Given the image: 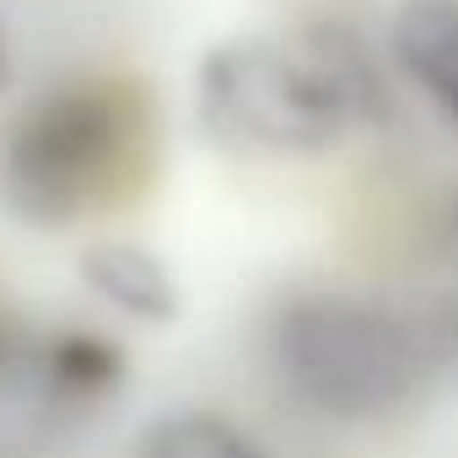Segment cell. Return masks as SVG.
<instances>
[{"label": "cell", "instance_id": "obj_2", "mask_svg": "<svg viewBox=\"0 0 458 458\" xmlns=\"http://www.w3.org/2000/svg\"><path fill=\"white\" fill-rule=\"evenodd\" d=\"M151 162V114L130 81H65L0 140V194L28 226H71L119 205Z\"/></svg>", "mask_w": 458, "mask_h": 458}, {"label": "cell", "instance_id": "obj_5", "mask_svg": "<svg viewBox=\"0 0 458 458\" xmlns=\"http://www.w3.org/2000/svg\"><path fill=\"white\" fill-rule=\"evenodd\" d=\"M388 44L404 81L458 130V0H404Z\"/></svg>", "mask_w": 458, "mask_h": 458}, {"label": "cell", "instance_id": "obj_6", "mask_svg": "<svg viewBox=\"0 0 458 458\" xmlns=\"http://www.w3.org/2000/svg\"><path fill=\"white\" fill-rule=\"evenodd\" d=\"M135 458H270L238 420L216 410H167L135 437Z\"/></svg>", "mask_w": 458, "mask_h": 458}, {"label": "cell", "instance_id": "obj_9", "mask_svg": "<svg viewBox=\"0 0 458 458\" xmlns=\"http://www.w3.org/2000/svg\"><path fill=\"white\" fill-rule=\"evenodd\" d=\"M0 87H6V38H0Z\"/></svg>", "mask_w": 458, "mask_h": 458}, {"label": "cell", "instance_id": "obj_3", "mask_svg": "<svg viewBox=\"0 0 458 458\" xmlns=\"http://www.w3.org/2000/svg\"><path fill=\"white\" fill-rule=\"evenodd\" d=\"M281 383L324 420H383L426 383V345L394 308L356 292H297L270 324Z\"/></svg>", "mask_w": 458, "mask_h": 458}, {"label": "cell", "instance_id": "obj_1", "mask_svg": "<svg viewBox=\"0 0 458 458\" xmlns=\"http://www.w3.org/2000/svg\"><path fill=\"white\" fill-rule=\"evenodd\" d=\"M372 108H383L377 71L340 28L238 33L194 65V119L221 151L329 157L361 119H377Z\"/></svg>", "mask_w": 458, "mask_h": 458}, {"label": "cell", "instance_id": "obj_4", "mask_svg": "<svg viewBox=\"0 0 458 458\" xmlns=\"http://www.w3.org/2000/svg\"><path fill=\"white\" fill-rule=\"evenodd\" d=\"M81 281L98 302H108L119 318L146 324V329H167L183 313V286H178L173 265L135 238L92 243L81 254Z\"/></svg>", "mask_w": 458, "mask_h": 458}, {"label": "cell", "instance_id": "obj_7", "mask_svg": "<svg viewBox=\"0 0 458 458\" xmlns=\"http://www.w3.org/2000/svg\"><path fill=\"white\" fill-rule=\"evenodd\" d=\"M44 372L65 399H103L124 383V351L103 335L71 329L44 351Z\"/></svg>", "mask_w": 458, "mask_h": 458}, {"label": "cell", "instance_id": "obj_10", "mask_svg": "<svg viewBox=\"0 0 458 458\" xmlns=\"http://www.w3.org/2000/svg\"><path fill=\"white\" fill-rule=\"evenodd\" d=\"M453 221H458V216H453Z\"/></svg>", "mask_w": 458, "mask_h": 458}, {"label": "cell", "instance_id": "obj_8", "mask_svg": "<svg viewBox=\"0 0 458 458\" xmlns=\"http://www.w3.org/2000/svg\"><path fill=\"white\" fill-rule=\"evenodd\" d=\"M6 356H12V329H6V318H0V367H6Z\"/></svg>", "mask_w": 458, "mask_h": 458}]
</instances>
